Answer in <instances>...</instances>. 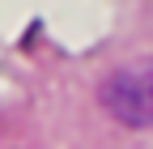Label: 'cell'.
Here are the masks:
<instances>
[{
	"label": "cell",
	"instance_id": "obj_1",
	"mask_svg": "<svg viewBox=\"0 0 153 149\" xmlns=\"http://www.w3.org/2000/svg\"><path fill=\"white\" fill-rule=\"evenodd\" d=\"M102 107L132 128H153V64L115 72L102 85Z\"/></svg>",
	"mask_w": 153,
	"mask_h": 149
}]
</instances>
